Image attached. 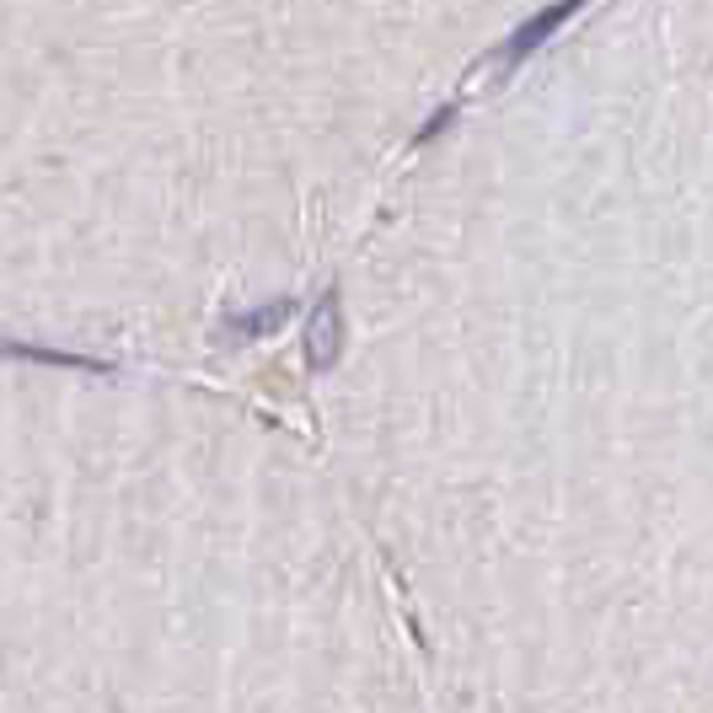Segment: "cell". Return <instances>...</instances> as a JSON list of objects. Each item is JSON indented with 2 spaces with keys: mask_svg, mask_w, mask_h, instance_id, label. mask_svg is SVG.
<instances>
[{
  "mask_svg": "<svg viewBox=\"0 0 713 713\" xmlns=\"http://www.w3.org/2000/svg\"><path fill=\"white\" fill-rule=\"evenodd\" d=\"M301 349H307L311 371H333L343 354V301L339 295H322L317 311L307 317V333H301Z\"/></svg>",
  "mask_w": 713,
  "mask_h": 713,
  "instance_id": "cell-1",
  "label": "cell"
},
{
  "mask_svg": "<svg viewBox=\"0 0 713 713\" xmlns=\"http://www.w3.org/2000/svg\"><path fill=\"white\" fill-rule=\"evenodd\" d=\"M580 6H585V0H559V6H542L526 28H515V38H510L504 49H494V60H489V64L510 70V64H521L526 54H536V49H542V43H548V38H553V32H559L574 11H580Z\"/></svg>",
  "mask_w": 713,
  "mask_h": 713,
  "instance_id": "cell-2",
  "label": "cell"
},
{
  "mask_svg": "<svg viewBox=\"0 0 713 713\" xmlns=\"http://www.w3.org/2000/svg\"><path fill=\"white\" fill-rule=\"evenodd\" d=\"M290 317H295V301L284 295V301H274V307H263V311H237V317H225L220 333H225V339H269V333H280Z\"/></svg>",
  "mask_w": 713,
  "mask_h": 713,
  "instance_id": "cell-3",
  "label": "cell"
},
{
  "mask_svg": "<svg viewBox=\"0 0 713 713\" xmlns=\"http://www.w3.org/2000/svg\"><path fill=\"white\" fill-rule=\"evenodd\" d=\"M0 354H17V360H32V365H64V371H97V375L113 371L108 360H92V354H64V349H38V343H0Z\"/></svg>",
  "mask_w": 713,
  "mask_h": 713,
  "instance_id": "cell-4",
  "label": "cell"
}]
</instances>
